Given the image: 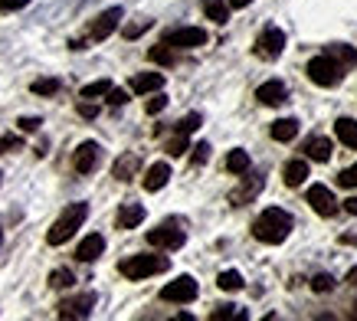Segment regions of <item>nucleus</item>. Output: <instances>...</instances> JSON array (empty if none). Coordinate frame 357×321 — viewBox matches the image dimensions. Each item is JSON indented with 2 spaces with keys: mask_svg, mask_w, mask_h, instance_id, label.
Wrapping results in <instances>:
<instances>
[{
  "mask_svg": "<svg viewBox=\"0 0 357 321\" xmlns=\"http://www.w3.org/2000/svg\"><path fill=\"white\" fill-rule=\"evenodd\" d=\"M256 98H259L262 105H282V102L289 98V89H285V82L272 79V82H262V86L256 89Z\"/></svg>",
  "mask_w": 357,
  "mask_h": 321,
  "instance_id": "15",
  "label": "nucleus"
},
{
  "mask_svg": "<svg viewBox=\"0 0 357 321\" xmlns=\"http://www.w3.org/2000/svg\"><path fill=\"white\" fill-rule=\"evenodd\" d=\"M337 184L341 187H357V164H351V167H344V171L337 174Z\"/></svg>",
  "mask_w": 357,
  "mask_h": 321,
  "instance_id": "37",
  "label": "nucleus"
},
{
  "mask_svg": "<svg viewBox=\"0 0 357 321\" xmlns=\"http://www.w3.org/2000/svg\"><path fill=\"white\" fill-rule=\"evenodd\" d=\"M96 308V292H82V295H73L59 305V318L76 321V318H89Z\"/></svg>",
  "mask_w": 357,
  "mask_h": 321,
  "instance_id": "6",
  "label": "nucleus"
},
{
  "mask_svg": "<svg viewBox=\"0 0 357 321\" xmlns=\"http://www.w3.org/2000/svg\"><path fill=\"white\" fill-rule=\"evenodd\" d=\"M206 160H210V144H206V141H200V144L194 148V154H190V164H194V167H204Z\"/></svg>",
  "mask_w": 357,
  "mask_h": 321,
  "instance_id": "36",
  "label": "nucleus"
},
{
  "mask_svg": "<svg viewBox=\"0 0 357 321\" xmlns=\"http://www.w3.org/2000/svg\"><path fill=\"white\" fill-rule=\"evenodd\" d=\"M305 181H308V164H305L302 158L289 160V164H285V184H289V187H298V184H305Z\"/></svg>",
  "mask_w": 357,
  "mask_h": 321,
  "instance_id": "22",
  "label": "nucleus"
},
{
  "mask_svg": "<svg viewBox=\"0 0 357 321\" xmlns=\"http://www.w3.org/2000/svg\"><path fill=\"white\" fill-rule=\"evenodd\" d=\"M302 151L312 160H321V164H325V160H331V154H335V144H331V138H328V135H312V138L305 141Z\"/></svg>",
  "mask_w": 357,
  "mask_h": 321,
  "instance_id": "14",
  "label": "nucleus"
},
{
  "mask_svg": "<svg viewBox=\"0 0 357 321\" xmlns=\"http://www.w3.org/2000/svg\"><path fill=\"white\" fill-rule=\"evenodd\" d=\"M73 282H76V276H73L69 269H56L53 276H50V285H53V289H69Z\"/></svg>",
  "mask_w": 357,
  "mask_h": 321,
  "instance_id": "32",
  "label": "nucleus"
},
{
  "mask_svg": "<svg viewBox=\"0 0 357 321\" xmlns=\"http://www.w3.org/2000/svg\"><path fill=\"white\" fill-rule=\"evenodd\" d=\"M138 167H141V158L135 154V151H125L119 160H115V167H112V174H115V181H131L135 174H138Z\"/></svg>",
  "mask_w": 357,
  "mask_h": 321,
  "instance_id": "17",
  "label": "nucleus"
},
{
  "mask_svg": "<svg viewBox=\"0 0 357 321\" xmlns=\"http://www.w3.org/2000/svg\"><path fill=\"white\" fill-rule=\"evenodd\" d=\"M328 56H331V59H335L337 66H341V69H351V66H357V50L354 46H344V43H331L325 50Z\"/></svg>",
  "mask_w": 357,
  "mask_h": 321,
  "instance_id": "20",
  "label": "nucleus"
},
{
  "mask_svg": "<svg viewBox=\"0 0 357 321\" xmlns=\"http://www.w3.org/2000/svg\"><path fill=\"white\" fill-rule=\"evenodd\" d=\"M217 285L223 292H239V289H243V276H239L236 269H227V272H220Z\"/></svg>",
  "mask_w": 357,
  "mask_h": 321,
  "instance_id": "27",
  "label": "nucleus"
},
{
  "mask_svg": "<svg viewBox=\"0 0 357 321\" xmlns=\"http://www.w3.org/2000/svg\"><path fill=\"white\" fill-rule=\"evenodd\" d=\"M164 43L174 46V50H197V46L206 43V30H200V27H181V30L167 33Z\"/></svg>",
  "mask_w": 357,
  "mask_h": 321,
  "instance_id": "8",
  "label": "nucleus"
},
{
  "mask_svg": "<svg viewBox=\"0 0 357 321\" xmlns=\"http://www.w3.org/2000/svg\"><path fill=\"white\" fill-rule=\"evenodd\" d=\"M102 249H105V236L89 233L86 239L79 243V249H76V259H79V262H96V259L102 256Z\"/></svg>",
  "mask_w": 357,
  "mask_h": 321,
  "instance_id": "16",
  "label": "nucleus"
},
{
  "mask_svg": "<svg viewBox=\"0 0 357 321\" xmlns=\"http://www.w3.org/2000/svg\"><path fill=\"white\" fill-rule=\"evenodd\" d=\"M204 10L213 23H227L229 20V3H223V0H206Z\"/></svg>",
  "mask_w": 357,
  "mask_h": 321,
  "instance_id": "26",
  "label": "nucleus"
},
{
  "mask_svg": "<svg viewBox=\"0 0 357 321\" xmlns=\"http://www.w3.org/2000/svg\"><path fill=\"white\" fill-rule=\"evenodd\" d=\"M164 108H167V96H161V92H158V96L148 102V115H158V112H164Z\"/></svg>",
  "mask_w": 357,
  "mask_h": 321,
  "instance_id": "39",
  "label": "nucleus"
},
{
  "mask_svg": "<svg viewBox=\"0 0 357 321\" xmlns=\"http://www.w3.org/2000/svg\"><path fill=\"white\" fill-rule=\"evenodd\" d=\"M252 0H229V7H236V10H243V7H249Z\"/></svg>",
  "mask_w": 357,
  "mask_h": 321,
  "instance_id": "45",
  "label": "nucleus"
},
{
  "mask_svg": "<svg viewBox=\"0 0 357 321\" xmlns=\"http://www.w3.org/2000/svg\"><path fill=\"white\" fill-rule=\"evenodd\" d=\"M308 204H312V210L318 216H335L337 214L335 193L328 191L325 184H314V187H308Z\"/></svg>",
  "mask_w": 357,
  "mask_h": 321,
  "instance_id": "12",
  "label": "nucleus"
},
{
  "mask_svg": "<svg viewBox=\"0 0 357 321\" xmlns=\"http://www.w3.org/2000/svg\"><path fill=\"white\" fill-rule=\"evenodd\" d=\"M33 96H56L59 92V79H36L30 86Z\"/></svg>",
  "mask_w": 357,
  "mask_h": 321,
  "instance_id": "30",
  "label": "nucleus"
},
{
  "mask_svg": "<svg viewBox=\"0 0 357 321\" xmlns=\"http://www.w3.org/2000/svg\"><path fill=\"white\" fill-rule=\"evenodd\" d=\"M79 115H82V118H96L98 108H96V105H86V102H82V105H79Z\"/></svg>",
  "mask_w": 357,
  "mask_h": 321,
  "instance_id": "43",
  "label": "nucleus"
},
{
  "mask_svg": "<svg viewBox=\"0 0 357 321\" xmlns=\"http://www.w3.org/2000/svg\"><path fill=\"white\" fill-rule=\"evenodd\" d=\"M335 135L344 141L347 148H354V144H357V118H337Z\"/></svg>",
  "mask_w": 357,
  "mask_h": 321,
  "instance_id": "23",
  "label": "nucleus"
},
{
  "mask_svg": "<svg viewBox=\"0 0 357 321\" xmlns=\"http://www.w3.org/2000/svg\"><path fill=\"white\" fill-rule=\"evenodd\" d=\"M213 321H229V318H246V311H239L236 305H223V308H217L213 315H210Z\"/></svg>",
  "mask_w": 357,
  "mask_h": 321,
  "instance_id": "34",
  "label": "nucleus"
},
{
  "mask_svg": "<svg viewBox=\"0 0 357 321\" xmlns=\"http://www.w3.org/2000/svg\"><path fill=\"white\" fill-rule=\"evenodd\" d=\"M347 282H351V285H357V266L351 269V272H347Z\"/></svg>",
  "mask_w": 357,
  "mask_h": 321,
  "instance_id": "46",
  "label": "nucleus"
},
{
  "mask_svg": "<svg viewBox=\"0 0 357 321\" xmlns=\"http://www.w3.org/2000/svg\"><path fill=\"white\" fill-rule=\"evenodd\" d=\"M200 121H204V118L197 115H187V118H181V121H177V131H181V135H194L197 128H200Z\"/></svg>",
  "mask_w": 357,
  "mask_h": 321,
  "instance_id": "35",
  "label": "nucleus"
},
{
  "mask_svg": "<svg viewBox=\"0 0 357 321\" xmlns=\"http://www.w3.org/2000/svg\"><path fill=\"white\" fill-rule=\"evenodd\" d=\"M249 164H252V160H249V154L243 148H236V151H229L227 154V171L229 174H249Z\"/></svg>",
  "mask_w": 357,
  "mask_h": 321,
  "instance_id": "25",
  "label": "nucleus"
},
{
  "mask_svg": "<svg viewBox=\"0 0 357 321\" xmlns=\"http://www.w3.org/2000/svg\"><path fill=\"white\" fill-rule=\"evenodd\" d=\"M148 27H151V20H141V23H128V27H125V36H128V40H138L141 33L148 30Z\"/></svg>",
  "mask_w": 357,
  "mask_h": 321,
  "instance_id": "38",
  "label": "nucleus"
},
{
  "mask_svg": "<svg viewBox=\"0 0 357 321\" xmlns=\"http://www.w3.org/2000/svg\"><path fill=\"white\" fill-rule=\"evenodd\" d=\"M187 151H190V141H187V135H181V131H177V135L167 141V154H171V158H177V154H187Z\"/></svg>",
  "mask_w": 357,
  "mask_h": 321,
  "instance_id": "31",
  "label": "nucleus"
},
{
  "mask_svg": "<svg viewBox=\"0 0 357 321\" xmlns=\"http://www.w3.org/2000/svg\"><path fill=\"white\" fill-rule=\"evenodd\" d=\"M144 223V207L141 204H125L119 210V230H135Z\"/></svg>",
  "mask_w": 357,
  "mask_h": 321,
  "instance_id": "19",
  "label": "nucleus"
},
{
  "mask_svg": "<svg viewBox=\"0 0 357 321\" xmlns=\"http://www.w3.org/2000/svg\"><path fill=\"white\" fill-rule=\"evenodd\" d=\"M344 210L351 216H357V197H347V200H344Z\"/></svg>",
  "mask_w": 357,
  "mask_h": 321,
  "instance_id": "44",
  "label": "nucleus"
},
{
  "mask_svg": "<svg viewBox=\"0 0 357 321\" xmlns=\"http://www.w3.org/2000/svg\"><path fill=\"white\" fill-rule=\"evenodd\" d=\"M109 89H112L109 79H96V82L82 86V92H79V96H82V98H98V96H109Z\"/></svg>",
  "mask_w": 357,
  "mask_h": 321,
  "instance_id": "28",
  "label": "nucleus"
},
{
  "mask_svg": "<svg viewBox=\"0 0 357 321\" xmlns=\"http://www.w3.org/2000/svg\"><path fill=\"white\" fill-rule=\"evenodd\" d=\"M305 73H308V79H312L314 86H325V89L341 86V79H344V69H341L328 53L308 59V69H305Z\"/></svg>",
  "mask_w": 357,
  "mask_h": 321,
  "instance_id": "4",
  "label": "nucleus"
},
{
  "mask_svg": "<svg viewBox=\"0 0 357 321\" xmlns=\"http://www.w3.org/2000/svg\"><path fill=\"white\" fill-rule=\"evenodd\" d=\"M161 89H164V73L131 75V92H138V96H144V92H161Z\"/></svg>",
  "mask_w": 357,
  "mask_h": 321,
  "instance_id": "18",
  "label": "nucleus"
},
{
  "mask_svg": "<svg viewBox=\"0 0 357 321\" xmlns=\"http://www.w3.org/2000/svg\"><path fill=\"white\" fill-rule=\"evenodd\" d=\"M109 102L112 105H125V102H128V92H121V89H109Z\"/></svg>",
  "mask_w": 357,
  "mask_h": 321,
  "instance_id": "41",
  "label": "nucleus"
},
{
  "mask_svg": "<svg viewBox=\"0 0 357 321\" xmlns=\"http://www.w3.org/2000/svg\"><path fill=\"white\" fill-rule=\"evenodd\" d=\"M184 230H177V223H161L158 230L148 233V243L151 246H161V249H181L184 246Z\"/></svg>",
  "mask_w": 357,
  "mask_h": 321,
  "instance_id": "10",
  "label": "nucleus"
},
{
  "mask_svg": "<svg viewBox=\"0 0 357 321\" xmlns=\"http://www.w3.org/2000/svg\"><path fill=\"white\" fill-rule=\"evenodd\" d=\"M262 191V177H252V181H246L243 187H236V191L229 193V200L236 207H243V204H249V200H256V193Z\"/></svg>",
  "mask_w": 357,
  "mask_h": 321,
  "instance_id": "21",
  "label": "nucleus"
},
{
  "mask_svg": "<svg viewBox=\"0 0 357 321\" xmlns=\"http://www.w3.org/2000/svg\"><path fill=\"white\" fill-rule=\"evenodd\" d=\"M26 3H30V0H0V7H3V10H23Z\"/></svg>",
  "mask_w": 357,
  "mask_h": 321,
  "instance_id": "42",
  "label": "nucleus"
},
{
  "mask_svg": "<svg viewBox=\"0 0 357 321\" xmlns=\"http://www.w3.org/2000/svg\"><path fill=\"white\" fill-rule=\"evenodd\" d=\"M282 50H285V30L266 27V30L259 33V40H256V53H259L262 59H279Z\"/></svg>",
  "mask_w": 357,
  "mask_h": 321,
  "instance_id": "7",
  "label": "nucleus"
},
{
  "mask_svg": "<svg viewBox=\"0 0 357 321\" xmlns=\"http://www.w3.org/2000/svg\"><path fill=\"white\" fill-rule=\"evenodd\" d=\"M171 269V259L167 256H154V253H141V256H128L119 262V272L131 282H141L148 276H161Z\"/></svg>",
  "mask_w": 357,
  "mask_h": 321,
  "instance_id": "3",
  "label": "nucleus"
},
{
  "mask_svg": "<svg viewBox=\"0 0 357 321\" xmlns=\"http://www.w3.org/2000/svg\"><path fill=\"white\" fill-rule=\"evenodd\" d=\"M298 135V121L295 118H279L275 125H272V138L275 141H292Z\"/></svg>",
  "mask_w": 357,
  "mask_h": 321,
  "instance_id": "24",
  "label": "nucleus"
},
{
  "mask_svg": "<svg viewBox=\"0 0 357 321\" xmlns=\"http://www.w3.org/2000/svg\"><path fill=\"white\" fill-rule=\"evenodd\" d=\"M86 216H89V204H82V200H79V204H69L63 214H59V220L50 226L46 243H50V246H63L66 239H73V236H76V230H82Z\"/></svg>",
  "mask_w": 357,
  "mask_h": 321,
  "instance_id": "2",
  "label": "nucleus"
},
{
  "mask_svg": "<svg viewBox=\"0 0 357 321\" xmlns=\"http://www.w3.org/2000/svg\"><path fill=\"white\" fill-rule=\"evenodd\" d=\"M98 160H102V148H98V141H82L73 154V167L79 174H92L98 167Z\"/></svg>",
  "mask_w": 357,
  "mask_h": 321,
  "instance_id": "11",
  "label": "nucleus"
},
{
  "mask_svg": "<svg viewBox=\"0 0 357 321\" xmlns=\"http://www.w3.org/2000/svg\"><path fill=\"white\" fill-rule=\"evenodd\" d=\"M335 289V276H331V272H318V276L312 278V292H318V295H321V292H331Z\"/></svg>",
  "mask_w": 357,
  "mask_h": 321,
  "instance_id": "33",
  "label": "nucleus"
},
{
  "mask_svg": "<svg viewBox=\"0 0 357 321\" xmlns=\"http://www.w3.org/2000/svg\"><path fill=\"white\" fill-rule=\"evenodd\" d=\"M200 295V285H197L194 276H177L174 282H167L161 289V299L164 301H174V305H187Z\"/></svg>",
  "mask_w": 357,
  "mask_h": 321,
  "instance_id": "5",
  "label": "nucleus"
},
{
  "mask_svg": "<svg viewBox=\"0 0 357 321\" xmlns=\"http://www.w3.org/2000/svg\"><path fill=\"white\" fill-rule=\"evenodd\" d=\"M17 125H20V131H36L40 125H43V121H40L36 115H23L20 121H17Z\"/></svg>",
  "mask_w": 357,
  "mask_h": 321,
  "instance_id": "40",
  "label": "nucleus"
},
{
  "mask_svg": "<svg viewBox=\"0 0 357 321\" xmlns=\"http://www.w3.org/2000/svg\"><path fill=\"white\" fill-rule=\"evenodd\" d=\"M167 181H171V164L167 160H154L151 167L144 171V191L158 193L161 187H167Z\"/></svg>",
  "mask_w": 357,
  "mask_h": 321,
  "instance_id": "13",
  "label": "nucleus"
},
{
  "mask_svg": "<svg viewBox=\"0 0 357 321\" xmlns=\"http://www.w3.org/2000/svg\"><path fill=\"white\" fill-rule=\"evenodd\" d=\"M0 243H3V230H0Z\"/></svg>",
  "mask_w": 357,
  "mask_h": 321,
  "instance_id": "47",
  "label": "nucleus"
},
{
  "mask_svg": "<svg viewBox=\"0 0 357 321\" xmlns=\"http://www.w3.org/2000/svg\"><path fill=\"white\" fill-rule=\"evenodd\" d=\"M121 7H109L105 13H98L96 20H92V30H89V36L96 40V43H102V40H109L112 33L119 30V23H121Z\"/></svg>",
  "mask_w": 357,
  "mask_h": 321,
  "instance_id": "9",
  "label": "nucleus"
},
{
  "mask_svg": "<svg viewBox=\"0 0 357 321\" xmlns=\"http://www.w3.org/2000/svg\"><path fill=\"white\" fill-rule=\"evenodd\" d=\"M292 226H295L292 214H285L282 207H269V210H262V214L256 216V223H252V236H256L259 243L279 246V243H285V239H289Z\"/></svg>",
  "mask_w": 357,
  "mask_h": 321,
  "instance_id": "1",
  "label": "nucleus"
},
{
  "mask_svg": "<svg viewBox=\"0 0 357 321\" xmlns=\"http://www.w3.org/2000/svg\"><path fill=\"white\" fill-rule=\"evenodd\" d=\"M354 315H357V305H354Z\"/></svg>",
  "mask_w": 357,
  "mask_h": 321,
  "instance_id": "48",
  "label": "nucleus"
},
{
  "mask_svg": "<svg viewBox=\"0 0 357 321\" xmlns=\"http://www.w3.org/2000/svg\"><path fill=\"white\" fill-rule=\"evenodd\" d=\"M151 63H161V66H171L174 63V46H167V43H158V46H151Z\"/></svg>",
  "mask_w": 357,
  "mask_h": 321,
  "instance_id": "29",
  "label": "nucleus"
}]
</instances>
